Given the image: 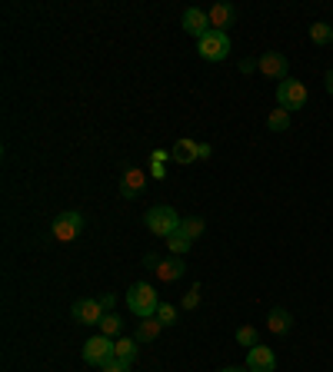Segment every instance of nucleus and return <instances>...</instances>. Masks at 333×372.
<instances>
[{"label": "nucleus", "instance_id": "7c9ffc66", "mask_svg": "<svg viewBox=\"0 0 333 372\" xmlns=\"http://www.w3.org/2000/svg\"><path fill=\"white\" fill-rule=\"evenodd\" d=\"M327 87H330V93H333V70L327 74Z\"/></svg>", "mask_w": 333, "mask_h": 372}, {"label": "nucleus", "instance_id": "412c9836", "mask_svg": "<svg viewBox=\"0 0 333 372\" xmlns=\"http://www.w3.org/2000/svg\"><path fill=\"white\" fill-rule=\"evenodd\" d=\"M121 329H123V319L121 316H114V313H107L104 319H100V336H121Z\"/></svg>", "mask_w": 333, "mask_h": 372}, {"label": "nucleus", "instance_id": "7ed1b4c3", "mask_svg": "<svg viewBox=\"0 0 333 372\" xmlns=\"http://www.w3.org/2000/svg\"><path fill=\"white\" fill-rule=\"evenodd\" d=\"M307 100H310V93H307V87H303L300 80H293V76L280 80V87H277V104L284 106L287 113L303 110V106H307Z\"/></svg>", "mask_w": 333, "mask_h": 372}, {"label": "nucleus", "instance_id": "aec40b11", "mask_svg": "<svg viewBox=\"0 0 333 372\" xmlns=\"http://www.w3.org/2000/svg\"><path fill=\"white\" fill-rule=\"evenodd\" d=\"M190 246H194V239H187V236H183V233H180V229H177L173 236H166V250H170V253H173V256L190 253Z\"/></svg>", "mask_w": 333, "mask_h": 372}, {"label": "nucleus", "instance_id": "6e6552de", "mask_svg": "<svg viewBox=\"0 0 333 372\" xmlns=\"http://www.w3.org/2000/svg\"><path fill=\"white\" fill-rule=\"evenodd\" d=\"M107 359H114V339H110V336H93V339H87V346H84V362L104 366Z\"/></svg>", "mask_w": 333, "mask_h": 372}, {"label": "nucleus", "instance_id": "20e7f679", "mask_svg": "<svg viewBox=\"0 0 333 372\" xmlns=\"http://www.w3.org/2000/svg\"><path fill=\"white\" fill-rule=\"evenodd\" d=\"M80 233H84V216H80L77 209H67V213H61V216L50 223V236L57 239V243H74Z\"/></svg>", "mask_w": 333, "mask_h": 372}, {"label": "nucleus", "instance_id": "2eb2a0df", "mask_svg": "<svg viewBox=\"0 0 333 372\" xmlns=\"http://www.w3.org/2000/svg\"><path fill=\"white\" fill-rule=\"evenodd\" d=\"M290 326H293V316H290L287 309H273V313L267 316V329H270L273 336H287Z\"/></svg>", "mask_w": 333, "mask_h": 372}, {"label": "nucleus", "instance_id": "ddd939ff", "mask_svg": "<svg viewBox=\"0 0 333 372\" xmlns=\"http://www.w3.org/2000/svg\"><path fill=\"white\" fill-rule=\"evenodd\" d=\"M183 30H187V33H194V37H207V33H210V20H207V10L187 7V14H183Z\"/></svg>", "mask_w": 333, "mask_h": 372}, {"label": "nucleus", "instance_id": "6ab92c4d", "mask_svg": "<svg viewBox=\"0 0 333 372\" xmlns=\"http://www.w3.org/2000/svg\"><path fill=\"white\" fill-rule=\"evenodd\" d=\"M203 229H207V223H203L200 216H183L180 233H183L187 239H200V236H203Z\"/></svg>", "mask_w": 333, "mask_h": 372}, {"label": "nucleus", "instance_id": "a211bd4d", "mask_svg": "<svg viewBox=\"0 0 333 372\" xmlns=\"http://www.w3.org/2000/svg\"><path fill=\"white\" fill-rule=\"evenodd\" d=\"M267 127H270L273 134H287V130H290V113L284 110V106L270 110V117H267Z\"/></svg>", "mask_w": 333, "mask_h": 372}, {"label": "nucleus", "instance_id": "a878e982", "mask_svg": "<svg viewBox=\"0 0 333 372\" xmlns=\"http://www.w3.org/2000/svg\"><path fill=\"white\" fill-rule=\"evenodd\" d=\"M130 366L127 362H121V359H107L104 366H100V372H127Z\"/></svg>", "mask_w": 333, "mask_h": 372}, {"label": "nucleus", "instance_id": "4be33fe9", "mask_svg": "<svg viewBox=\"0 0 333 372\" xmlns=\"http://www.w3.org/2000/svg\"><path fill=\"white\" fill-rule=\"evenodd\" d=\"M310 40L313 44H333V27L330 24H313L310 27Z\"/></svg>", "mask_w": 333, "mask_h": 372}, {"label": "nucleus", "instance_id": "423d86ee", "mask_svg": "<svg viewBox=\"0 0 333 372\" xmlns=\"http://www.w3.org/2000/svg\"><path fill=\"white\" fill-rule=\"evenodd\" d=\"M200 57L203 60H227L230 57V37L220 30H210L207 37H200Z\"/></svg>", "mask_w": 333, "mask_h": 372}, {"label": "nucleus", "instance_id": "9b49d317", "mask_svg": "<svg viewBox=\"0 0 333 372\" xmlns=\"http://www.w3.org/2000/svg\"><path fill=\"white\" fill-rule=\"evenodd\" d=\"M257 70L263 76H273V80H287V57L284 54H263L257 60Z\"/></svg>", "mask_w": 333, "mask_h": 372}, {"label": "nucleus", "instance_id": "f257e3e1", "mask_svg": "<svg viewBox=\"0 0 333 372\" xmlns=\"http://www.w3.org/2000/svg\"><path fill=\"white\" fill-rule=\"evenodd\" d=\"M127 309H130L137 319H150V316H157V309H160L157 289H153L150 283L130 286V293H127Z\"/></svg>", "mask_w": 333, "mask_h": 372}, {"label": "nucleus", "instance_id": "f3484780", "mask_svg": "<svg viewBox=\"0 0 333 372\" xmlns=\"http://www.w3.org/2000/svg\"><path fill=\"white\" fill-rule=\"evenodd\" d=\"M114 359H121V362H134L137 359V339H130V336H123V339H114Z\"/></svg>", "mask_w": 333, "mask_h": 372}, {"label": "nucleus", "instance_id": "dca6fc26", "mask_svg": "<svg viewBox=\"0 0 333 372\" xmlns=\"http://www.w3.org/2000/svg\"><path fill=\"white\" fill-rule=\"evenodd\" d=\"M160 329H164V323L157 319V316H150V319H140V326H137V343H153L157 336H160Z\"/></svg>", "mask_w": 333, "mask_h": 372}, {"label": "nucleus", "instance_id": "39448f33", "mask_svg": "<svg viewBox=\"0 0 333 372\" xmlns=\"http://www.w3.org/2000/svg\"><path fill=\"white\" fill-rule=\"evenodd\" d=\"M144 263H147V269L153 273V280H157V283H164V286L177 283L183 273H187V266H183L177 256H173V259H157V256H147Z\"/></svg>", "mask_w": 333, "mask_h": 372}, {"label": "nucleus", "instance_id": "cd10ccee", "mask_svg": "<svg viewBox=\"0 0 333 372\" xmlns=\"http://www.w3.org/2000/svg\"><path fill=\"white\" fill-rule=\"evenodd\" d=\"M150 173H153V179H164L166 177V163H150Z\"/></svg>", "mask_w": 333, "mask_h": 372}, {"label": "nucleus", "instance_id": "9d476101", "mask_svg": "<svg viewBox=\"0 0 333 372\" xmlns=\"http://www.w3.org/2000/svg\"><path fill=\"white\" fill-rule=\"evenodd\" d=\"M247 369L250 372H273L277 369V356H273L270 346H254L247 353Z\"/></svg>", "mask_w": 333, "mask_h": 372}, {"label": "nucleus", "instance_id": "f03ea898", "mask_svg": "<svg viewBox=\"0 0 333 372\" xmlns=\"http://www.w3.org/2000/svg\"><path fill=\"white\" fill-rule=\"evenodd\" d=\"M144 220H147V229H150L153 236H164V239L173 236V233L180 229V223H183V216L173 207H153Z\"/></svg>", "mask_w": 333, "mask_h": 372}, {"label": "nucleus", "instance_id": "4468645a", "mask_svg": "<svg viewBox=\"0 0 333 372\" xmlns=\"http://www.w3.org/2000/svg\"><path fill=\"white\" fill-rule=\"evenodd\" d=\"M197 140H177V147L170 149V156H173V160H177V163H197Z\"/></svg>", "mask_w": 333, "mask_h": 372}, {"label": "nucleus", "instance_id": "393cba45", "mask_svg": "<svg viewBox=\"0 0 333 372\" xmlns=\"http://www.w3.org/2000/svg\"><path fill=\"white\" fill-rule=\"evenodd\" d=\"M157 319H160L164 326H173V323H177V306H170V302H160V309H157Z\"/></svg>", "mask_w": 333, "mask_h": 372}, {"label": "nucleus", "instance_id": "1a4fd4ad", "mask_svg": "<svg viewBox=\"0 0 333 372\" xmlns=\"http://www.w3.org/2000/svg\"><path fill=\"white\" fill-rule=\"evenodd\" d=\"M144 190H147V173L140 166H127L121 177V196L123 200H137Z\"/></svg>", "mask_w": 333, "mask_h": 372}, {"label": "nucleus", "instance_id": "c85d7f7f", "mask_svg": "<svg viewBox=\"0 0 333 372\" xmlns=\"http://www.w3.org/2000/svg\"><path fill=\"white\" fill-rule=\"evenodd\" d=\"M210 153H213L210 143H200V147H197V160H210Z\"/></svg>", "mask_w": 333, "mask_h": 372}, {"label": "nucleus", "instance_id": "0eeeda50", "mask_svg": "<svg viewBox=\"0 0 333 372\" xmlns=\"http://www.w3.org/2000/svg\"><path fill=\"white\" fill-rule=\"evenodd\" d=\"M77 323H84V326H100V319H104V302L100 299H77L74 309H70Z\"/></svg>", "mask_w": 333, "mask_h": 372}, {"label": "nucleus", "instance_id": "bb28decb", "mask_svg": "<svg viewBox=\"0 0 333 372\" xmlns=\"http://www.w3.org/2000/svg\"><path fill=\"white\" fill-rule=\"evenodd\" d=\"M170 160V149H153L150 153V163H166Z\"/></svg>", "mask_w": 333, "mask_h": 372}, {"label": "nucleus", "instance_id": "f8f14e48", "mask_svg": "<svg viewBox=\"0 0 333 372\" xmlns=\"http://www.w3.org/2000/svg\"><path fill=\"white\" fill-rule=\"evenodd\" d=\"M207 20H210V30L227 33V27H233V20H237V10L230 3H213L210 10H207Z\"/></svg>", "mask_w": 333, "mask_h": 372}, {"label": "nucleus", "instance_id": "c756f323", "mask_svg": "<svg viewBox=\"0 0 333 372\" xmlns=\"http://www.w3.org/2000/svg\"><path fill=\"white\" fill-rule=\"evenodd\" d=\"M220 372H250V369H240V366H227V369H220Z\"/></svg>", "mask_w": 333, "mask_h": 372}, {"label": "nucleus", "instance_id": "5701e85b", "mask_svg": "<svg viewBox=\"0 0 333 372\" xmlns=\"http://www.w3.org/2000/svg\"><path fill=\"white\" fill-rule=\"evenodd\" d=\"M237 343L247 346V349H254V346H260L257 329H254V326H240V329H237Z\"/></svg>", "mask_w": 333, "mask_h": 372}, {"label": "nucleus", "instance_id": "b1692460", "mask_svg": "<svg viewBox=\"0 0 333 372\" xmlns=\"http://www.w3.org/2000/svg\"><path fill=\"white\" fill-rule=\"evenodd\" d=\"M197 306H200V286H190V289H187V296L180 299V309H187V313H194Z\"/></svg>", "mask_w": 333, "mask_h": 372}]
</instances>
